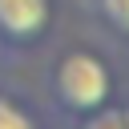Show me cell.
<instances>
[{
  "label": "cell",
  "instance_id": "1",
  "mask_svg": "<svg viewBox=\"0 0 129 129\" xmlns=\"http://www.w3.org/2000/svg\"><path fill=\"white\" fill-rule=\"evenodd\" d=\"M56 97L73 113H93L109 101V69L93 52H64L56 64Z\"/></svg>",
  "mask_w": 129,
  "mask_h": 129
},
{
  "label": "cell",
  "instance_id": "2",
  "mask_svg": "<svg viewBox=\"0 0 129 129\" xmlns=\"http://www.w3.org/2000/svg\"><path fill=\"white\" fill-rule=\"evenodd\" d=\"M48 0H0V32L8 40H32L48 24Z\"/></svg>",
  "mask_w": 129,
  "mask_h": 129
},
{
  "label": "cell",
  "instance_id": "3",
  "mask_svg": "<svg viewBox=\"0 0 129 129\" xmlns=\"http://www.w3.org/2000/svg\"><path fill=\"white\" fill-rule=\"evenodd\" d=\"M0 129H36V121H32L12 97H0Z\"/></svg>",
  "mask_w": 129,
  "mask_h": 129
},
{
  "label": "cell",
  "instance_id": "4",
  "mask_svg": "<svg viewBox=\"0 0 129 129\" xmlns=\"http://www.w3.org/2000/svg\"><path fill=\"white\" fill-rule=\"evenodd\" d=\"M85 129H125V121H121V109H113V105H97V109L89 113Z\"/></svg>",
  "mask_w": 129,
  "mask_h": 129
},
{
  "label": "cell",
  "instance_id": "5",
  "mask_svg": "<svg viewBox=\"0 0 129 129\" xmlns=\"http://www.w3.org/2000/svg\"><path fill=\"white\" fill-rule=\"evenodd\" d=\"M101 12L109 16V24H117L121 32H129V0H101Z\"/></svg>",
  "mask_w": 129,
  "mask_h": 129
},
{
  "label": "cell",
  "instance_id": "6",
  "mask_svg": "<svg viewBox=\"0 0 129 129\" xmlns=\"http://www.w3.org/2000/svg\"><path fill=\"white\" fill-rule=\"evenodd\" d=\"M121 121H125V129H129V105H125V109H121Z\"/></svg>",
  "mask_w": 129,
  "mask_h": 129
}]
</instances>
